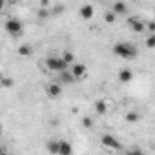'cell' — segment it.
<instances>
[{"label": "cell", "instance_id": "5bb4252c", "mask_svg": "<svg viewBox=\"0 0 155 155\" xmlns=\"http://www.w3.org/2000/svg\"><path fill=\"white\" fill-rule=\"evenodd\" d=\"M18 55H20V57H31V55H33V48H31L29 44H22V46L18 48Z\"/></svg>", "mask_w": 155, "mask_h": 155}, {"label": "cell", "instance_id": "30bf717a", "mask_svg": "<svg viewBox=\"0 0 155 155\" xmlns=\"http://www.w3.org/2000/svg\"><path fill=\"white\" fill-rule=\"evenodd\" d=\"M119 81L122 82V84H128V82H131L133 81V71L131 69H120L119 71Z\"/></svg>", "mask_w": 155, "mask_h": 155}, {"label": "cell", "instance_id": "cb8c5ba5", "mask_svg": "<svg viewBox=\"0 0 155 155\" xmlns=\"http://www.w3.org/2000/svg\"><path fill=\"white\" fill-rule=\"evenodd\" d=\"M38 17H48V11H46V9H40V11H38Z\"/></svg>", "mask_w": 155, "mask_h": 155}, {"label": "cell", "instance_id": "8992f818", "mask_svg": "<svg viewBox=\"0 0 155 155\" xmlns=\"http://www.w3.org/2000/svg\"><path fill=\"white\" fill-rule=\"evenodd\" d=\"M71 73H73V77H75V81H84L86 77H88V68L84 66V64H73L71 66Z\"/></svg>", "mask_w": 155, "mask_h": 155}, {"label": "cell", "instance_id": "2e32d148", "mask_svg": "<svg viewBox=\"0 0 155 155\" xmlns=\"http://www.w3.org/2000/svg\"><path fill=\"white\" fill-rule=\"evenodd\" d=\"M139 119H140V115H139L137 111H128V113H126V120H128V122H137Z\"/></svg>", "mask_w": 155, "mask_h": 155}, {"label": "cell", "instance_id": "d4e9b609", "mask_svg": "<svg viewBox=\"0 0 155 155\" xmlns=\"http://www.w3.org/2000/svg\"><path fill=\"white\" fill-rule=\"evenodd\" d=\"M0 155H8V151H6V150H2V151H0Z\"/></svg>", "mask_w": 155, "mask_h": 155}, {"label": "cell", "instance_id": "277c9868", "mask_svg": "<svg viewBox=\"0 0 155 155\" xmlns=\"http://www.w3.org/2000/svg\"><path fill=\"white\" fill-rule=\"evenodd\" d=\"M101 144H102L106 150H110V151H120V150H122V142H120L117 137L110 135V133H106V135L101 137Z\"/></svg>", "mask_w": 155, "mask_h": 155}, {"label": "cell", "instance_id": "e0dca14e", "mask_svg": "<svg viewBox=\"0 0 155 155\" xmlns=\"http://www.w3.org/2000/svg\"><path fill=\"white\" fill-rule=\"evenodd\" d=\"M104 20H106L108 24H113V22L117 20V15H115L113 11H106V13H104Z\"/></svg>", "mask_w": 155, "mask_h": 155}, {"label": "cell", "instance_id": "ac0fdd59", "mask_svg": "<svg viewBox=\"0 0 155 155\" xmlns=\"http://www.w3.org/2000/svg\"><path fill=\"white\" fill-rule=\"evenodd\" d=\"M62 58H64V62H66L68 66H69V64L73 66V60H75V55H73L71 51H66V53L62 55Z\"/></svg>", "mask_w": 155, "mask_h": 155}, {"label": "cell", "instance_id": "8fae6325", "mask_svg": "<svg viewBox=\"0 0 155 155\" xmlns=\"http://www.w3.org/2000/svg\"><path fill=\"white\" fill-rule=\"evenodd\" d=\"M73 153V146L68 140H58V155H71Z\"/></svg>", "mask_w": 155, "mask_h": 155}, {"label": "cell", "instance_id": "d6986e66", "mask_svg": "<svg viewBox=\"0 0 155 155\" xmlns=\"http://www.w3.org/2000/svg\"><path fill=\"white\" fill-rule=\"evenodd\" d=\"M124 155H144V151L140 150V148H137V146H133V148H130V150H126V153Z\"/></svg>", "mask_w": 155, "mask_h": 155}, {"label": "cell", "instance_id": "52a82bcc", "mask_svg": "<svg viewBox=\"0 0 155 155\" xmlns=\"http://www.w3.org/2000/svg\"><path fill=\"white\" fill-rule=\"evenodd\" d=\"M128 26H130L131 31H135V33H142V31H146V22L140 20L139 17H128Z\"/></svg>", "mask_w": 155, "mask_h": 155}, {"label": "cell", "instance_id": "3957f363", "mask_svg": "<svg viewBox=\"0 0 155 155\" xmlns=\"http://www.w3.org/2000/svg\"><path fill=\"white\" fill-rule=\"evenodd\" d=\"M4 28H6V31H8L11 37H20V35H22V29H24V24H22L18 18L11 17V18H8V20H6Z\"/></svg>", "mask_w": 155, "mask_h": 155}, {"label": "cell", "instance_id": "4fadbf2b", "mask_svg": "<svg viewBox=\"0 0 155 155\" xmlns=\"http://www.w3.org/2000/svg\"><path fill=\"white\" fill-rule=\"evenodd\" d=\"M95 111H97V115H106L108 113V104L104 101H97L95 102Z\"/></svg>", "mask_w": 155, "mask_h": 155}, {"label": "cell", "instance_id": "ba28073f", "mask_svg": "<svg viewBox=\"0 0 155 155\" xmlns=\"http://www.w3.org/2000/svg\"><path fill=\"white\" fill-rule=\"evenodd\" d=\"M93 13H95V9H93V6H91V4H84V6H81V9H79V15H81L84 20L91 18V17H93Z\"/></svg>", "mask_w": 155, "mask_h": 155}, {"label": "cell", "instance_id": "6da1fadb", "mask_svg": "<svg viewBox=\"0 0 155 155\" xmlns=\"http://www.w3.org/2000/svg\"><path fill=\"white\" fill-rule=\"evenodd\" d=\"M113 53H115L117 57H120V58L133 60V58L139 55V49H137L133 44H130V42H117V44L113 46Z\"/></svg>", "mask_w": 155, "mask_h": 155}, {"label": "cell", "instance_id": "5b68a950", "mask_svg": "<svg viewBox=\"0 0 155 155\" xmlns=\"http://www.w3.org/2000/svg\"><path fill=\"white\" fill-rule=\"evenodd\" d=\"M44 91L49 99H58L62 95V88H60V82H49L44 86Z\"/></svg>", "mask_w": 155, "mask_h": 155}, {"label": "cell", "instance_id": "9c48e42d", "mask_svg": "<svg viewBox=\"0 0 155 155\" xmlns=\"http://www.w3.org/2000/svg\"><path fill=\"white\" fill-rule=\"evenodd\" d=\"M58 82H60V84H71V82H75V77H73L71 69L58 73Z\"/></svg>", "mask_w": 155, "mask_h": 155}, {"label": "cell", "instance_id": "7c38bea8", "mask_svg": "<svg viewBox=\"0 0 155 155\" xmlns=\"http://www.w3.org/2000/svg\"><path fill=\"white\" fill-rule=\"evenodd\" d=\"M111 11H113L115 15H126V13H128V6H126L124 2H115V4L111 6Z\"/></svg>", "mask_w": 155, "mask_h": 155}, {"label": "cell", "instance_id": "ffe728a7", "mask_svg": "<svg viewBox=\"0 0 155 155\" xmlns=\"http://www.w3.org/2000/svg\"><path fill=\"white\" fill-rule=\"evenodd\" d=\"M146 48H150V49H153V48H155V35L146 37Z\"/></svg>", "mask_w": 155, "mask_h": 155}, {"label": "cell", "instance_id": "603a6c76", "mask_svg": "<svg viewBox=\"0 0 155 155\" xmlns=\"http://www.w3.org/2000/svg\"><path fill=\"white\" fill-rule=\"evenodd\" d=\"M2 86L4 88H11L13 86V81L9 79V77H2Z\"/></svg>", "mask_w": 155, "mask_h": 155}, {"label": "cell", "instance_id": "7402d4cb", "mask_svg": "<svg viewBox=\"0 0 155 155\" xmlns=\"http://www.w3.org/2000/svg\"><path fill=\"white\" fill-rule=\"evenodd\" d=\"M82 126L90 130V128H93V120H91L90 117H84V119H82Z\"/></svg>", "mask_w": 155, "mask_h": 155}, {"label": "cell", "instance_id": "9a60e30c", "mask_svg": "<svg viewBox=\"0 0 155 155\" xmlns=\"http://www.w3.org/2000/svg\"><path fill=\"white\" fill-rule=\"evenodd\" d=\"M46 148H48V151H49V153L58 155V140H48Z\"/></svg>", "mask_w": 155, "mask_h": 155}, {"label": "cell", "instance_id": "44dd1931", "mask_svg": "<svg viewBox=\"0 0 155 155\" xmlns=\"http://www.w3.org/2000/svg\"><path fill=\"white\" fill-rule=\"evenodd\" d=\"M146 31H150V35H155V20L146 22Z\"/></svg>", "mask_w": 155, "mask_h": 155}, {"label": "cell", "instance_id": "7a4b0ae2", "mask_svg": "<svg viewBox=\"0 0 155 155\" xmlns=\"http://www.w3.org/2000/svg\"><path fill=\"white\" fill-rule=\"evenodd\" d=\"M46 68L53 73H62V71H68V64L64 62L62 57H48L46 58Z\"/></svg>", "mask_w": 155, "mask_h": 155}]
</instances>
